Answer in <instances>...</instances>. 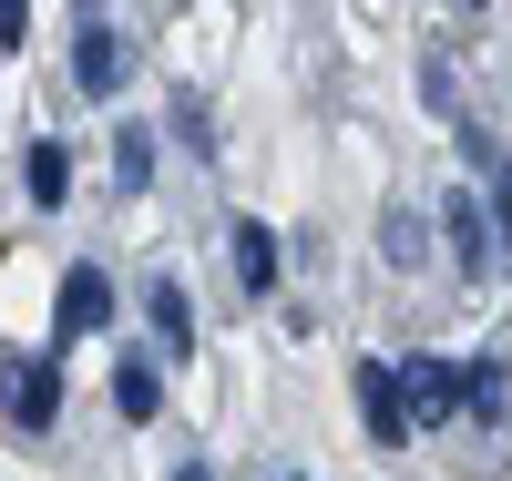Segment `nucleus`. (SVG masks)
Listing matches in <instances>:
<instances>
[{
	"label": "nucleus",
	"instance_id": "nucleus-10",
	"mask_svg": "<svg viewBox=\"0 0 512 481\" xmlns=\"http://www.w3.org/2000/svg\"><path fill=\"white\" fill-rule=\"evenodd\" d=\"M154 338H164V359H185V348H195V318H185V287H175V277H154Z\"/></svg>",
	"mask_w": 512,
	"mask_h": 481
},
{
	"label": "nucleus",
	"instance_id": "nucleus-11",
	"mask_svg": "<svg viewBox=\"0 0 512 481\" xmlns=\"http://www.w3.org/2000/svg\"><path fill=\"white\" fill-rule=\"evenodd\" d=\"M144 174H154V134H144V123H123V134H113V185L134 195Z\"/></svg>",
	"mask_w": 512,
	"mask_h": 481
},
{
	"label": "nucleus",
	"instance_id": "nucleus-5",
	"mask_svg": "<svg viewBox=\"0 0 512 481\" xmlns=\"http://www.w3.org/2000/svg\"><path fill=\"white\" fill-rule=\"evenodd\" d=\"M226 267H236L246 297H267V287H277V236L256 226V215H236V226H226Z\"/></svg>",
	"mask_w": 512,
	"mask_h": 481
},
{
	"label": "nucleus",
	"instance_id": "nucleus-12",
	"mask_svg": "<svg viewBox=\"0 0 512 481\" xmlns=\"http://www.w3.org/2000/svg\"><path fill=\"white\" fill-rule=\"evenodd\" d=\"M21 185H31V205H62V185H72V164H62V144H31V164H21Z\"/></svg>",
	"mask_w": 512,
	"mask_h": 481
},
{
	"label": "nucleus",
	"instance_id": "nucleus-7",
	"mask_svg": "<svg viewBox=\"0 0 512 481\" xmlns=\"http://www.w3.org/2000/svg\"><path fill=\"white\" fill-rule=\"evenodd\" d=\"M103 318H113V277L103 267H72L62 277V338H93Z\"/></svg>",
	"mask_w": 512,
	"mask_h": 481
},
{
	"label": "nucleus",
	"instance_id": "nucleus-8",
	"mask_svg": "<svg viewBox=\"0 0 512 481\" xmlns=\"http://www.w3.org/2000/svg\"><path fill=\"white\" fill-rule=\"evenodd\" d=\"M113 410H123V420H154V410H164V369L144 359V348H123V359H113Z\"/></svg>",
	"mask_w": 512,
	"mask_h": 481
},
{
	"label": "nucleus",
	"instance_id": "nucleus-14",
	"mask_svg": "<svg viewBox=\"0 0 512 481\" xmlns=\"http://www.w3.org/2000/svg\"><path fill=\"white\" fill-rule=\"evenodd\" d=\"M461 400L492 410V400H502V359H472V369H461Z\"/></svg>",
	"mask_w": 512,
	"mask_h": 481
},
{
	"label": "nucleus",
	"instance_id": "nucleus-3",
	"mask_svg": "<svg viewBox=\"0 0 512 481\" xmlns=\"http://www.w3.org/2000/svg\"><path fill=\"white\" fill-rule=\"evenodd\" d=\"M123 62H134V52H123V31L113 21H82V41H72V82H82V93H123Z\"/></svg>",
	"mask_w": 512,
	"mask_h": 481
},
{
	"label": "nucleus",
	"instance_id": "nucleus-1",
	"mask_svg": "<svg viewBox=\"0 0 512 481\" xmlns=\"http://www.w3.org/2000/svg\"><path fill=\"white\" fill-rule=\"evenodd\" d=\"M52 410H62V369L31 359V348H11V359H0V420L41 441V430H52Z\"/></svg>",
	"mask_w": 512,
	"mask_h": 481
},
{
	"label": "nucleus",
	"instance_id": "nucleus-4",
	"mask_svg": "<svg viewBox=\"0 0 512 481\" xmlns=\"http://www.w3.org/2000/svg\"><path fill=\"white\" fill-rule=\"evenodd\" d=\"M441 236H451V267H461V277H482L492 256H502V236L482 226V195H451V205H441Z\"/></svg>",
	"mask_w": 512,
	"mask_h": 481
},
{
	"label": "nucleus",
	"instance_id": "nucleus-13",
	"mask_svg": "<svg viewBox=\"0 0 512 481\" xmlns=\"http://www.w3.org/2000/svg\"><path fill=\"white\" fill-rule=\"evenodd\" d=\"M492 236H502V256H512V154H492Z\"/></svg>",
	"mask_w": 512,
	"mask_h": 481
},
{
	"label": "nucleus",
	"instance_id": "nucleus-2",
	"mask_svg": "<svg viewBox=\"0 0 512 481\" xmlns=\"http://www.w3.org/2000/svg\"><path fill=\"white\" fill-rule=\"evenodd\" d=\"M359 420H369V441H379V451H400L410 430H420V420H410V389H400L390 359H359Z\"/></svg>",
	"mask_w": 512,
	"mask_h": 481
},
{
	"label": "nucleus",
	"instance_id": "nucleus-16",
	"mask_svg": "<svg viewBox=\"0 0 512 481\" xmlns=\"http://www.w3.org/2000/svg\"><path fill=\"white\" fill-rule=\"evenodd\" d=\"M175 481H216V471H205V461H185V471H175Z\"/></svg>",
	"mask_w": 512,
	"mask_h": 481
},
{
	"label": "nucleus",
	"instance_id": "nucleus-15",
	"mask_svg": "<svg viewBox=\"0 0 512 481\" xmlns=\"http://www.w3.org/2000/svg\"><path fill=\"white\" fill-rule=\"evenodd\" d=\"M21 31H31V0H0V52H21Z\"/></svg>",
	"mask_w": 512,
	"mask_h": 481
},
{
	"label": "nucleus",
	"instance_id": "nucleus-9",
	"mask_svg": "<svg viewBox=\"0 0 512 481\" xmlns=\"http://www.w3.org/2000/svg\"><path fill=\"white\" fill-rule=\"evenodd\" d=\"M379 256H390L400 277H410V267H431V236H420V215H410V205H390V215H379Z\"/></svg>",
	"mask_w": 512,
	"mask_h": 481
},
{
	"label": "nucleus",
	"instance_id": "nucleus-6",
	"mask_svg": "<svg viewBox=\"0 0 512 481\" xmlns=\"http://www.w3.org/2000/svg\"><path fill=\"white\" fill-rule=\"evenodd\" d=\"M400 389H410V420H451V410H472V400H461V369H451V359H410V369H400Z\"/></svg>",
	"mask_w": 512,
	"mask_h": 481
}]
</instances>
